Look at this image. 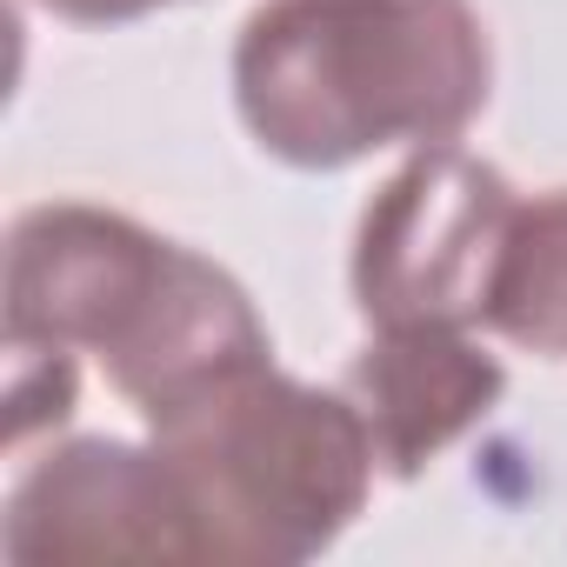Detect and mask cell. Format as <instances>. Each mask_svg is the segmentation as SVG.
<instances>
[{
    "mask_svg": "<svg viewBox=\"0 0 567 567\" xmlns=\"http://www.w3.org/2000/svg\"><path fill=\"white\" fill-rule=\"evenodd\" d=\"M234 114L295 174L461 141L494 94L474 0H260L234 34Z\"/></svg>",
    "mask_w": 567,
    "mask_h": 567,
    "instance_id": "obj_1",
    "label": "cell"
},
{
    "mask_svg": "<svg viewBox=\"0 0 567 567\" xmlns=\"http://www.w3.org/2000/svg\"><path fill=\"white\" fill-rule=\"evenodd\" d=\"M174 461L214 567H301L328 554L374 494V441L341 388L254 361L147 421Z\"/></svg>",
    "mask_w": 567,
    "mask_h": 567,
    "instance_id": "obj_2",
    "label": "cell"
},
{
    "mask_svg": "<svg viewBox=\"0 0 567 567\" xmlns=\"http://www.w3.org/2000/svg\"><path fill=\"white\" fill-rule=\"evenodd\" d=\"M520 194L507 174L461 141L414 147L381 194L361 207L348 288L368 328H408V321H454L481 328L494 260L507 240Z\"/></svg>",
    "mask_w": 567,
    "mask_h": 567,
    "instance_id": "obj_3",
    "label": "cell"
},
{
    "mask_svg": "<svg viewBox=\"0 0 567 567\" xmlns=\"http://www.w3.org/2000/svg\"><path fill=\"white\" fill-rule=\"evenodd\" d=\"M0 554L21 567L207 560V540L174 461L154 441L74 434L14 474L0 507Z\"/></svg>",
    "mask_w": 567,
    "mask_h": 567,
    "instance_id": "obj_4",
    "label": "cell"
},
{
    "mask_svg": "<svg viewBox=\"0 0 567 567\" xmlns=\"http://www.w3.org/2000/svg\"><path fill=\"white\" fill-rule=\"evenodd\" d=\"M174 240L121 207L41 200L0 247V341H48L107 361L161 295Z\"/></svg>",
    "mask_w": 567,
    "mask_h": 567,
    "instance_id": "obj_5",
    "label": "cell"
},
{
    "mask_svg": "<svg viewBox=\"0 0 567 567\" xmlns=\"http://www.w3.org/2000/svg\"><path fill=\"white\" fill-rule=\"evenodd\" d=\"M341 394L354 401L381 474L421 481L461 434H474L501 408L507 368L474 341V328L408 321L374 328V341L348 361Z\"/></svg>",
    "mask_w": 567,
    "mask_h": 567,
    "instance_id": "obj_6",
    "label": "cell"
},
{
    "mask_svg": "<svg viewBox=\"0 0 567 567\" xmlns=\"http://www.w3.org/2000/svg\"><path fill=\"white\" fill-rule=\"evenodd\" d=\"M254 361H274V341H267V321L254 315L247 288L220 260L174 240L161 295L147 301L141 328L101 361V374L141 421H161L167 408L194 401L200 388H214Z\"/></svg>",
    "mask_w": 567,
    "mask_h": 567,
    "instance_id": "obj_7",
    "label": "cell"
},
{
    "mask_svg": "<svg viewBox=\"0 0 567 567\" xmlns=\"http://www.w3.org/2000/svg\"><path fill=\"white\" fill-rule=\"evenodd\" d=\"M481 328L520 354L567 361V187L514 207Z\"/></svg>",
    "mask_w": 567,
    "mask_h": 567,
    "instance_id": "obj_8",
    "label": "cell"
},
{
    "mask_svg": "<svg viewBox=\"0 0 567 567\" xmlns=\"http://www.w3.org/2000/svg\"><path fill=\"white\" fill-rule=\"evenodd\" d=\"M0 348H8V447H28L34 434L61 427L81 401L74 348L48 341H0Z\"/></svg>",
    "mask_w": 567,
    "mask_h": 567,
    "instance_id": "obj_9",
    "label": "cell"
},
{
    "mask_svg": "<svg viewBox=\"0 0 567 567\" xmlns=\"http://www.w3.org/2000/svg\"><path fill=\"white\" fill-rule=\"evenodd\" d=\"M54 21H74V28H127V21H147L174 0H34Z\"/></svg>",
    "mask_w": 567,
    "mask_h": 567,
    "instance_id": "obj_10",
    "label": "cell"
}]
</instances>
